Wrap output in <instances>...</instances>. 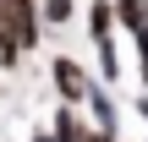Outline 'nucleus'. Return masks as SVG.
Masks as SVG:
<instances>
[{"instance_id":"nucleus-4","label":"nucleus","mask_w":148,"mask_h":142,"mask_svg":"<svg viewBox=\"0 0 148 142\" xmlns=\"http://www.w3.org/2000/svg\"><path fill=\"white\" fill-rule=\"evenodd\" d=\"M93 77L110 82V88L126 82V60H121V44H115V38H99V44H93Z\"/></svg>"},{"instance_id":"nucleus-3","label":"nucleus","mask_w":148,"mask_h":142,"mask_svg":"<svg viewBox=\"0 0 148 142\" xmlns=\"http://www.w3.org/2000/svg\"><path fill=\"white\" fill-rule=\"evenodd\" d=\"M82 115L99 126V131H115L121 137V104H115V93H110V82H88V99H82Z\"/></svg>"},{"instance_id":"nucleus-5","label":"nucleus","mask_w":148,"mask_h":142,"mask_svg":"<svg viewBox=\"0 0 148 142\" xmlns=\"http://www.w3.org/2000/svg\"><path fill=\"white\" fill-rule=\"evenodd\" d=\"M49 131H55L60 142H82V137H88L82 104H55V109H49Z\"/></svg>"},{"instance_id":"nucleus-13","label":"nucleus","mask_w":148,"mask_h":142,"mask_svg":"<svg viewBox=\"0 0 148 142\" xmlns=\"http://www.w3.org/2000/svg\"><path fill=\"white\" fill-rule=\"evenodd\" d=\"M143 142H148V137H143Z\"/></svg>"},{"instance_id":"nucleus-7","label":"nucleus","mask_w":148,"mask_h":142,"mask_svg":"<svg viewBox=\"0 0 148 142\" xmlns=\"http://www.w3.org/2000/svg\"><path fill=\"white\" fill-rule=\"evenodd\" d=\"M38 16H44V27H71L77 22V0H38Z\"/></svg>"},{"instance_id":"nucleus-1","label":"nucleus","mask_w":148,"mask_h":142,"mask_svg":"<svg viewBox=\"0 0 148 142\" xmlns=\"http://www.w3.org/2000/svg\"><path fill=\"white\" fill-rule=\"evenodd\" d=\"M88 82H93V71L77 55H49V88H55L60 104H82L88 99Z\"/></svg>"},{"instance_id":"nucleus-6","label":"nucleus","mask_w":148,"mask_h":142,"mask_svg":"<svg viewBox=\"0 0 148 142\" xmlns=\"http://www.w3.org/2000/svg\"><path fill=\"white\" fill-rule=\"evenodd\" d=\"M88 38H121V22H115V0H88Z\"/></svg>"},{"instance_id":"nucleus-2","label":"nucleus","mask_w":148,"mask_h":142,"mask_svg":"<svg viewBox=\"0 0 148 142\" xmlns=\"http://www.w3.org/2000/svg\"><path fill=\"white\" fill-rule=\"evenodd\" d=\"M0 22L22 38V49H27V55L44 44V16H38V0H0Z\"/></svg>"},{"instance_id":"nucleus-12","label":"nucleus","mask_w":148,"mask_h":142,"mask_svg":"<svg viewBox=\"0 0 148 142\" xmlns=\"http://www.w3.org/2000/svg\"><path fill=\"white\" fill-rule=\"evenodd\" d=\"M137 82H143V88H148V60H137Z\"/></svg>"},{"instance_id":"nucleus-10","label":"nucleus","mask_w":148,"mask_h":142,"mask_svg":"<svg viewBox=\"0 0 148 142\" xmlns=\"http://www.w3.org/2000/svg\"><path fill=\"white\" fill-rule=\"evenodd\" d=\"M132 115H137V120L148 126V88H143V93H132Z\"/></svg>"},{"instance_id":"nucleus-11","label":"nucleus","mask_w":148,"mask_h":142,"mask_svg":"<svg viewBox=\"0 0 148 142\" xmlns=\"http://www.w3.org/2000/svg\"><path fill=\"white\" fill-rule=\"evenodd\" d=\"M27 142H60V137H55L49 126H38V131H27Z\"/></svg>"},{"instance_id":"nucleus-8","label":"nucleus","mask_w":148,"mask_h":142,"mask_svg":"<svg viewBox=\"0 0 148 142\" xmlns=\"http://www.w3.org/2000/svg\"><path fill=\"white\" fill-rule=\"evenodd\" d=\"M115 22H121V33L143 27L148 22V0H115Z\"/></svg>"},{"instance_id":"nucleus-9","label":"nucleus","mask_w":148,"mask_h":142,"mask_svg":"<svg viewBox=\"0 0 148 142\" xmlns=\"http://www.w3.org/2000/svg\"><path fill=\"white\" fill-rule=\"evenodd\" d=\"M126 38H132V55H137V60H148V22H143V27H132Z\"/></svg>"}]
</instances>
